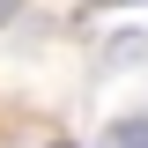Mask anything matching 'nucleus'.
I'll return each mask as SVG.
<instances>
[{
  "mask_svg": "<svg viewBox=\"0 0 148 148\" xmlns=\"http://www.w3.org/2000/svg\"><path fill=\"white\" fill-rule=\"evenodd\" d=\"M59 148H67V141H59Z\"/></svg>",
  "mask_w": 148,
  "mask_h": 148,
  "instance_id": "2",
  "label": "nucleus"
},
{
  "mask_svg": "<svg viewBox=\"0 0 148 148\" xmlns=\"http://www.w3.org/2000/svg\"><path fill=\"white\" fill-rule=\"evenodd\" d=\"M8 15H15V0H0V22H8Z\"/></svg>",
  "mask_w": 148,
  "mask_h": 148,
  "instance_id": "1",
  "label": "nucleus"
}]
</instances>
